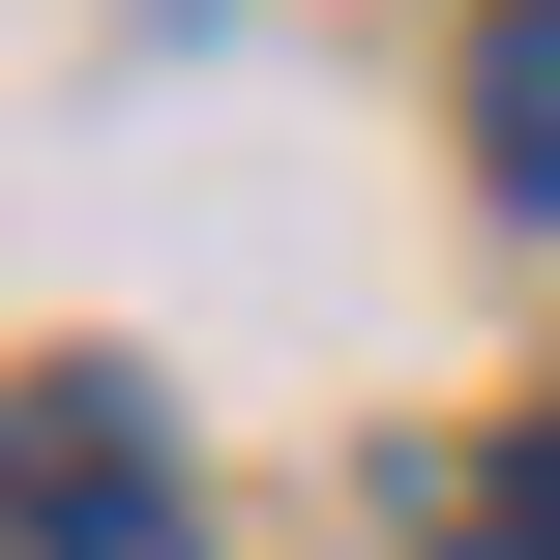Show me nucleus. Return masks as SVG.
<instances>
[{"label":"nucleus","mask_w":560,"mask_h":560,"mask_svg":"<svg viewBox=\"0 0 560 560\" xmlns=\"http://www.w3.org/2000/svg\"><path fill=\"white\" fill-rule=\"evenodd\" d=\"M472 148H502V207H560V0L472 30Z\"/></svg>","instance_id":"2"},{"label":"nucleus","mask_w":560,"mask_h":560,"mask_svg":"<svg viewBox=\"0 0 560 560\" xmlns=\"http://www.w3.org/2000/svg\"><path fill=\"white\" fill-rule=\"evenodd\" d=\"M30 560H177V502H148V443H118V384H89V354L30 384Z\"/></svg>","instance_id":"1"},{"label":"nucleus","mask_w":560,"mask_h":560,"mask_svg":"<svg viewBox=\"0 0 560 560\" xmlns=\"http://www.w3.org/2000/svg\"><path fill=\"white\" fill-rule=\"evenodd\" d=\"M472 560H560V413L502 443V472H472Z\"/></svg>","instance_id":"3"}]
</instances>
